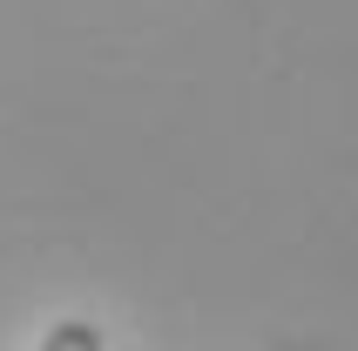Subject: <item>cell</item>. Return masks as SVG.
I'll use <instances>...</instances> for the list:
<instances>
[{
    "instance_id": "6da1fadb",
    "label": "cell",
    "mask_w": 358,
    "mask_h": 351,
    "mask_svg": "<svg viewBox=\"0 0 358 351\" xmlns=\"http://www.w3.org/2000/svg\"><path fill=\"white\" fill-rule=\"evenodd\" d=\"M41 351H101V324L68 317V324H55V331H48V345H41Z\"/></svg>"
}]
</instances>
